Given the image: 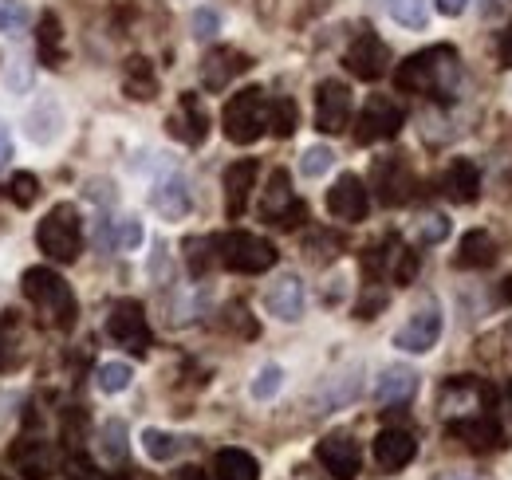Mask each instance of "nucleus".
<instances>
[{
  "label": "nucleus",
  "mask_w": 512,
  "mask_h": 480,
  "mask_svg": "<svg viewBox=\"0 0 512 480\" xmlns=\"http://www.w3.org/2000/svg\"><path fill=\"white\" fill-rule=\"evenodd\" d=\"M457 79H461V67H457V52L449 44L422 48V52L406 56L394 71V87L402 95H430V99H453Z\"/></svg>",
  "instance_id": "obj_1"
},
{
  "label": "nucleus",
  "mask_w": 512,
  "mask_h": 480,
  "mask_svg": "<svg viewBox=\"0 0 512 480\" xmlns=\"http://www.w3.org/2000/svg\"><path fill=\"white\" fill-rule=\"evenodd\" d=\"M20 288H24V296L28 303L40 311V319L48 323V327H56V331H67V327H75V315H79V307H75V292H71V284H67L60 272H52V268H28L24 276H20Z\"/></svg>",
  "instance_id": "obj_2"
},
{
  "label": "nucleus",
  "mask_w": 512,
  "mask_h": 480,
  "mask_svg": "<svg viewBox=\"0 0 512 480\" xmlns=\"http://www.w3.org/2000/svg\"><path fill=\"white\" fill-rule=\"evenodd\" d=\"M36 244L48 260L56 264H75L79 252H83V221H79V209L71 201H60L44 213V221L36 225Z\"/></svg>",
  "instance_id": "obj_3"
},
{
  "label": "nucleus",
  "mask_w": 512,
  "mask_h": 480,
  "mask_svg": "<svg viewBox=\"0 0 512 480\" xmlns=\"http://www.w3.org/2000/svg\"><path fill=\"white\" fill-rule=\"evenodd\" d=\"M221 126H225V138L237 142V146H253L256 138L268 130V99L260 87H245L237 91L225 111H221Z\"/></svg>",
  "instance_id": "obj_4"
},
{
  "label": "nucleus",
  "mask_w": 512,
  "mask_h": 480,
  "mask_svg": "<svg viewBox=\"0 0 512 480\" xmlns=\"http://www.w3.org/2000/svg\"><path fill=\"white\" fill-rule=\"evenodd\" d=\"M213 252H217V260H221L229 272H245V276H260V272H268V268L276 264V248L264 237L241 233V229L213 237Z\"/></svg>",
  "instance_id": "obj_5"
},
{
  "label": "nucleus",
  "mask_w": 512,
  "mask_h": 480,
  "mask_svg": "<svg viewBox=\"0 0 512 480\" xmlns=\"http://www.w3.org/2000/svg\"><path fill=\"white\" fill-rule=\"evenodd\" d=\"M402 107L390 99V95H371L367 107L359 111V122H355V142L359 146H375V142H390L398 130H402Z\"/></svg>",
  "instance_id": "obj_6"
},
{
  "label": "nucleus",
  "mask_w": 512,
  "mask_h": 480,
  "mask_svg": "<svg viewBox=\"0 0 512 480\" xmlns=\"http://www.w3.org/2000/svg\"><path fill=\"white\" fill-rule=\"evenodd\" d=\"M107 335L130 351V355H146L150 351V323L138 300H119L107 315Z\"/></svg>",
  "instance_id": "obj_7"
},
{
  "label": "nucleus",
  "mask_w": 512,
  "mask_h": 480,
  "mask_svg": "<svg viewBox=\"0 0 512 480\" xmlns=\"http://www.w3.org/2000/svg\"><path fill=\"white\" fill-rule=\"evenodd\" d=\"M260 217L272 221V225H280V229H292V225H300L308 217L304 201H296V193H292L288 170H272L268 189H264V201H260Z\"/></svg>",
  "instance_id": "obj_8"
},
{
  "label": "nucleus",
  "mask_w": 512,
  "mask_h": 480,
  "mask_svg": "<svg viewBox=\"0 0 512 480\" xmlns=\"http://www.w3.org/2000/svg\"><path fill=\"white\" fill-rule=\"evenodd\" d=\"M351 126V91L339 79H323L316 87V130L320 134H343Z\"/></svg>",
  "instance_id": "obj_9"
},
{
  "label": "nucleus",
  "mask_w": 512,
  "mask_h": 480,
  "mask_svg": "<svg viewBox=\"0 0 512 480\" xmlns=\"http://www.w3.org/2000/svg\"><path fill=\"white\" fill-rule=\"evenodd\" d=\"M316 457H320V465L335 480H355L363 473V449L347 433H327L316 445Z\"/></svg>",
  "instance_id": "obj_10"
},
{
  "label": "nucleus",
  "mask_w": 512,
  "mask_h": 480,
  "mask_svg": "<svg viewBox=\"0 0 512 480\" xmlns=\"http://www.w3.org/2000/svg\"><path fill=\"white\" fill-rule=\"evenodd\" d=\"M367 209H371V193H367L363 178L359 174H339V181L327 189V213L335 221L355 225V221L367 217Z\"/></svg>",
  "instance_id": "obj_11"
},
{
  "label": "nucleus",
  "mask_w": 512,
  "mask_h": 480,
  "mask_svg": "<svg viewBox=\"0 0 512 480\" xmlns=\"http://www.w3.org/2000/svg\"><path fill=\"white\" fill-rule=\"evenodd\" d=\"M442 339V311L430 303V307H422V311H414L402 327H398V335H394V347L398 351H410V355H426L434 343Z\"/></svg>",
  "instance_id": "obj_12"
},
{
  "label": "nucleus",
  "mask_w": 512,
  "mask_h": 480,
  "mask_svg": "<svg viewBox=\"0 0 512 480\" xmlns=\"http://www.w3.org/2000/svg\"><path fill=\"white\" fill-rule=\"evenodd\" d=\"M343 63H347V71H351V75H359V79L375 83V79H383L386 67H390V48H386L375 32H363V36L347 48Z\"/></svg>",
  "instance_id": "obj_13"
},
{
  "label": "nucleus",
  "mask_w": 512,
  "mask_h": 480,
  "mask_svg": "<svg viewBox=\"0 0 512 480\" xmlns=\"http://www.w3.org/2000/svg\"><path fill=\"white\" fill-rule=\"evenodd\" d=\"M449 433L461 441V445H469L473 453H493V449H501L505 445V429H501V421L497 414H473V418H461V421H449Z\"/></svg>",
  "instance_id": "obj_14"
},
{
  "label": "nucleus",
  "mask_w": 512,
  "mask_h": 480,
  "mask_svg": "<svg viewBox=\"0 0 512 480\" xmlns=\"http://www.w3.org/2000/svg\"><path fill=\"white\" fill-rule=\"evenodd\" d=\"M371 185H375V197L383 205H402L410 201V189H414V174L402 158H379L375 170H371Z\"/></svg>",
  "instance_id": "obj_15"
},
{
  "label": "nucleus",
  "mask_w": 512,
  "mask_h": 480,
  "mask_svg": "<svg viewBox=\"0 0 512 480\" xmlns=\"http://www.w3.org/2000/svg\"><path fill=\"white\" fill-rule=\"evenodd\" d=\"M253 67V60L245 56V52H237V48H213L205 63H201V83L209 87V91H225L237 75H245Z\"/></svg>",
  "instance_id": "obj_16"
},
{
  "label": "nucleus",
  "mask_w": 512,
  "mask_h": 480,
  "mask_svg": "<svg viewBox=\"0 0 512 480\" xmlns=\"http://www.w3.org/2000/svg\"><path fill=\"white\" fill-rule=\"evenodd\" d=\"M8 469L20 473L24 480H44L52 473V453L44 441L36 437H20L12 449H8Z\"/></svg>",
  "instance_id": "obj_17"
},
{
  "label": "nucleus",
  "mask_w": 512,
  "mask_h": 480,
  "mask_svg": "<svg viewBox=\"0 0 512 480\" xmlns=\"http://www.w3.org/2000/svg\"><path fill=\"white\" fill-rule=\"evenodd\" d=\"M414 453H418V441H414L410 429H383L375 437V461H379V469H386V473L406 469L414 461Z\"/></svg>",
  "instance_id": "obj_18"
},
{
  "label": "nucleus",
  "mask_w": 512,
  "mask_h": 480,
  "mask_svg": "<svg viewBox=\"0 0 512 480\" xmlns=\"http://www.w3.org/2000/svg\"><path fill=\"white\" fill-rule=\"evenodd\" d=\"M170 126V134L174 138H182L186 146H201L205 142V134H209V115H205V107H201V99L186 91L182 95V103H178V115L166 122Z\"/></svg>",
  "instance_id": "obj_19"
},
{
  "label": "nucleus",
  "mask_w": 512,
  "mask_h": 480,
  "mask_svg": "<svg viewBox=\"0 0 512 480\" xmlns=\"http://www.w3.org/2000/svg\"><path fill=\"white\" fill-rule=\"evenodd\" d=\"M253 185H256L253 158H241V162H233V166L225 170V213H229V221H237V217L245 213Z\"/></svg>",
  "instance_id": "obj_20"
},
{
  "label": "nucleus",
  "mask_w": 512,
  "mask_h": 480,
  "mask_svg": "<svg viewBox=\"0 0 512 480\" xmlns=\"http://www.w3.org/2000/svg\"><path fill=\"white\" fill-rule=\"evenodd\" d=\"M264 307H268L276 319L296 323V319L304 315V284H300V276H280V280L264 292Z\"/></svg>",
  "instance_id": "obj_21"
},
{
  "label": "nucleus",
  "mask_w": 512,
  "mask_h": 480,
  "mask_svg": "<svg viewBox=\"0 0 512 480\" xmlns=\"http://www.w3.org/2000/svg\"><path fill=\"white\" fill-rule=\"evenodd\" d=\"M150 205H154L166 221H182V217L190 213V189H186V178H182V174L162 178L158 185H154V193H150Z\"/></svg>",
  "instance_id": "obj_22"
},
{
  "label": "nucleus",
  "mask_w": 512,
  "mask_h": 480,
  "mask_svg": "<svg viewBox=\"0 0 512 480\" xmlns=\"http://www.w3.org/2000/svg\"><path fill=\"white\" fill-rule=\"evenodd\" d=\"M442 189H446V197L453 205H473L477 197H481V174H477V166L473 162H453L446 170V178H442Z\"/></svg>",
  "instance_id": "obj_23"
},
{
  "label": "nucleus",
  "mask_w": 512,
  "mask_h": 480,
  "mask_svg": "<svg viewBox=\"0 0 512 480\" xmlns=\"http://www.w3.org/2000/svg\"><path fill=\"white\" fill-rule=\"evenodd\" d=\"M414 390H418V374H414L410 366H390V370H383V378L375 382V398H379L383 406H402V402H410Z\"/></svg>",
  "instance_id": "obj_24"
},
{
  "label": "nucleus",
  "mask_w": 512,
  "mask_h": 480,
  "mask_svg": "<svg viewBox=\"0 0 512 480\" xmlns=\"http://www.w3.org/2000/svg\"><path fill=\"white\" fill-rule=\"evenodd\" d=\"M497 260V244L485 229H473L461 237V248H457V268H489Z\"/></svg>",
  "instance_id": "obj_25"
},
{
  "label": "nucleus",
  "mask_w": 512,
  "mask_h": 480,
  "mask_svg": "<svg viewBox=\"0 0 512 480\" xmlns=\"http://www.w3.org/2000/svg\"><path fill=\"white\" fill-rule=\"evenodd\" d=\"M213 477L217 480H260V465L245 449H221L213 457Z\"/></svg>",
  "instance_id": "obj_26"
},
{
  "label": "nucleus",
  "mask_w": 512,
  "mask_h": 480,
  "mask_svg": "<svg viewBox=\"0 0 512 480\" xmlns=\"http://www.w3.org/2000/svg\"><path fill=\"white\" fill-rule=\"evenodd\" d=\"M36 40H40V60H44V67H64V60H67L64 28H60V16H56V12H44V16H40Z\"/></svg>",
  "instance_id": "obj_27"
},
{
  "label": "nucleus",
  "mask_w": 512,
  "mask_h": 480,
  "mask_svg": "<svg viewBox=\"0 0 512 480\" xmlns=\"http://www.w3.org/2000/svg\"><path fill=\"white\" fill-rule=\"evenodd\" d=\"M123 87H127L130 99H154L158 95V79H154V67L146 56H130L127 67H123Z\"/></svg>",
  "instance_id": "obj_28"
},
{
  "label": "nucleus",
  "mask_w": 512,
  "mask_h": 480,
  "mask_svg": "<svg viewBox=\"0 0 512 480\" xmlns=\"http://www.w3.org/2000/svg\"><path fill=\"white\" fill-rule=\"evenodd\" d=\"M355 394H359V366H355L351 374H335V378H327L320 390V398H316V406H320V414H327V410L347 406Z\"/></svg>",
  "instance_id": "obj_29"
},
{
  "label": "nucleus",
  "mask_w": 512,
  "mask_h": 480,
  "mask_svg": "<svg viewBox=\"0 0 512 480\" xmlns=\"http://www.w3.org/2000/svg\"><path fill=\"white\" fill-rule=\"evenodd\" d=\"M296 126H300V107H296V99H276V103H268V130H272L276 138H292Z\"/></svg>",
  "instance_id": "obj_30"
},
{
  "label": "nucleus",
  "mask_w": 512,
  "mask_h": 480,
  "mask_svg": "<svg viewBox=\"0 0 512 480\" xmlns=\"http://www.w3.org/2000/svg\"><path fill=\"white\" fill-rule=\"evenodd\" d=\"M32 24V12L20 4V0H0V36H12L20 40Z\"/></svg>",
  "instance_id": "obj_31"
},
{
  "label": "nucleus",
  "mask_w": 512,
  "mask_h": 480,
  "mask_svg": "<svg viewBox=\"0 0 512 480\" xmlns=\"http://www.w3.org/2000/svg\"><path fill=\"white\" fill-rule=\"evenodd\" d=\"M142 449H146V457L150 461H170V457H178V437L174 433H162V429H146L142 433Z\"/></svg>",
  "instance_id": "obj_32"
},
{
  "label": "nucleus",
  "mask_w": 512,
  "mask_h": 480,
  "mask_svg": "<svg viewBox=\"0 0 512 480\" xmlns=\"http://www.w3.org/2000/svg\"><path fill=\"white\" fill-rule=\"evenodd\" d=\"M390 16H394L402 28H426L430 0H390Z\"/></svg>",
  "instance_id": "obj_33"
},
{
  "label": "nucleus",
  "mask_w": 512,
  "mask_h": 480,
  "mask_svg": "<svg viewBox=\"0 0 512 480\" xmlns=\"http://www.w3.org/2000/svg\"><path fill=\"white\" fill-rule=\"evenodd\" d=\"M95 382H99L103 394H123L130 386V366L127 362H103L99 374H95Z\"/></svg>",
  "instance_id": "obj_34"
},
{
  "label": "nucleus",
  "mask_w": 512,
  "mask_h": 480,
  "mask_svg": "<svg viewBox=\"0 0 512 480\" xmlns=\"http://www.w3.org/2000/svg\"><path fill=\"white\" fill-rule=\"evenodd\" d=\"M99 449H103L107 461H123V457H127V425L119 418L103 425V445H99Z\"/></svg>",
  "instance_id": "obj_35"
},
{
  "label": "nucleus",
  "mask_w": 512,
  "mask_h": 480,
  "mask_svg": "<svg viewBox=\"0 0 512 480\" xmlns=\"http://www.w3.org/2000/svg\"><path fill=\"white\" fill-rule=\"evenodd\" d=\"M36 193H40V181H36V174H28V170L12 174V181H8V197H12L20 209H28V205L36 201Z\"/></svg>",
  "instance_id": "obj_36"
},
{
  "label": "nucleus",
  "mask_w": 512,
  "mask_h": 480,
  "mask_svg": "<svg viewBox=\"0 0 512 480\" xmlns=\"http://www.w3.org/2000/svg\"><path fill=\"white\" fill-rule=\"evenodd\" d=\"M280 386H284V370L280 366H264L253 378V398L256 402H268V398L280 394Z\"/></svg>",
  "instance_id": "obj_37"
},
{
  "label": "nucleus",
  "mask_w": 512,
  "mask_h": 480,
  "mask_svg": "<svg viewBox=\"0 0 512 480\" xmlns=\"http://www.w3.org/2000/svg\"><path fill=\"white\" fill-rule=\"evenodd\" d=\"M331 162H335V154H331L327 146H312V150L300 158V174H304V178H323V174L331 170Z\"/></svg>",
  "instance_id": "obj_38"
},
{
  "label": "nucleus",
  "mask_w": 512,
  "mask_h": 480,
  "mask_svg": "<svg viewBox=\"0 0 512 480\" xmlns=\"http://www.w3.org/2000/svg\"><path fill=\"white\" fill-rule=\"evenodd\" d=\"M418 276V252L414 248H398V260H394V284H414Z\"/></svg>",
  "instance_id": "obj_39"
},
{
  "label": "nucleus",
  "mask_w": 512,
  "mask_h": 480,
  "mask_svg": "<svg viewBox=\"0 0 512 480\" xmlns=\"http://www.w3.org/2000/svg\"><path fill=\"white\" fill-rule=\"evenodd\" d=\"M217 28H221V20H217L213 8H197V12H193V36H197V40H213Z\"/></svg>",
  "instance_id": "obj_40"
},
{
  "label": "nucleus",
  "mask_w": 512,
  "mask_h": 480,
  "mask_svg": "<svg viewBox=\"0 0 512 480\" xmlns=\"http://www.w3.org/2000/svg\"><path fill=\"white\" fill-rule=\"evenodd\" d=\"M64 473L71 480H99V469H95V465H91V461H87L79 449H75V453L64 461Z\"/></svg>",
  "instance_id": "obj_41"
},
{
  "label": "nucleus",
  "mask_w": 512,
  "mask_h": 480,
  "mask_svg": "<svg viewBox=\"0 0 512 480\" xmlns=\"http://www.w3.org/2000/svg\"><path fill=\"white\" fill-rule=\"evenodd\" d=\"M449 233V221L446 217H426V225H422V244H438V240H446Z\"/></svg>",
  "instance_id": "obj_42"
},
{
  "label": "nucleus",
  "mask_w": 512,
  "mask_h": 480,
  "mask_svg": "<svg viewBox=\"0 0 512 480\" xmlns=\"http://www.w3.org/2000/svg\"><path fill=\"white\" fill-rule=\"evenodd\" d=\"M115 244H119V248H138V244H142V225H138V221H119V237H115Z\"/></svg>",
  "instance_id": "obj_43"
},
{
  "label": "nucleus",
  "mask_w": 512,
  "mask_h": 480,
  "mask_svg": "<svg viewBox=\"0 0 512 480\" xmlns=\"http://www.w3.org/2000/svg\"><path fill=\"white\" fill-rule=\"evenodd\" d=\"M229 327H237L241 335H256V323L249 319V307L233 303V307H229Z\"/></svg>",
  "instance_id": "obj_44"
},
{
  "label": "nucleus",
  "mask_w": 512,
  "mask_h": 480,
  "mask_svg": "<svg viewBox=\"0 0 512 480\" xmlns=\"http://www.w3.org/2000/svg\"><path fill=\"white\" fill-rule=\"evenodd\" d=\"M434 8H438L442 16H461V12L469 8V0H434Z\"/></svg>",
  "instance_id": "obj_45"
},
{
  "label": "nucleus",
  "mask_w": 512,
  "mask_h": 480,
  "mask_svg": "<svg viewBox=\"0 0 512 480\" xmlns=\"http://www.w3.org/2000/svg\"><path fill=\"white\" fill-rule=\"evenodd\" d=\"M497 52H501V63L505 67H512V24L501 32V44H497Z\"/></svg>",
  "instance_id": "obj_46"
},
{
  "label": "nucleus",
  "mask_w": 512,
  "mask_h": 480,
  "mask_svg": "<svg viewBox=\"0 0 512 480\" xmlns=\"http://www.w3.org/2000/svg\"><path fill=\"white\" fill-rule=\"evenodd\" d=\"M12 158V134H8V126H4V119H0V166Z\"/></svg>",
  "instance_id": "obj_47"
},
{
  "label": "nucleus",
  "mask_w": 512,
  "mask_h": 480,
  "mask_svg": "<svg viewBox=\"0 0 512 480\" xmlns=\"http://www.w3.org/2000/svg\"><path fill=\"white\" fill-rule=\"evenodd\" d=\"M8 362H12V343H8V331L0 323V370H8Z\"/></svg>",
  "instance_id": "obj_48"
},
{
  "label": "nucleus",
  "mask_w": 512,
  "mask_h": 480,
  "mask_svg": "<svg viewBox=\"0 0 512 480\" xmlns=\"http://www.w3.org/2000/svg\"><path fill=\"white\" fill-rule=\"evenodd\" d=\"M174 480H209V477H205L197 465H186V469H178V473H174Z\"/></svg>",
  "instance_id": "obj_49"
},
{
  "label": "nucleus",
  "mask_w": 512,
  "mask_h": 480,
  "mask_svg": "<svg viewBox=\"0 0 512 480\" xmlns=\"http://www.w3.org/2000/svg\"><path fill=\"white\" fill-rule=\"evenodd\" d=\"M497 300H501V303H512V276H505V284H501V292H497Z\"/></svg>",
  "instance_id": "obj_50"
},
{
  "label": "nucleus",
  "mask_w": 512,
  "mask_h": 480,
  "mask_svg": "<svg viewBox=\"0 0 512 480\" xmlns=\"http://www.w3.org/2000/svg\"><path fill=\"white\" fill-rule=\"evenodd\" d=\"M446 480H473V477H446Z\"/></svg>",
  "instance_id": "obj_51"
},
{
  "label": "nucleus",
  "mask_w": 512,
  "mask_h": 480,
  "mask_svg": "<svg viewBox=\"0 0 512 480\" xmlns=\"http://www.w3.org/2000/svg\"><path fill=\"white\" fill-rule=\"evenodd\" d=\"M509 406H512V382H509Z\"/></svg>",
  "instance_id": "obj_52"
},
{
  "label": "nucleus",
  "mask_w": 512,
  "mask_h": 480,
  "mask_svg": "<svg viewBox=\"0 0 512 480\" xmlns=\"http://www.w3.org/2000/svg\"><path fill=\"white\" fill-rule=\"evenodd\" d=\"M107 480H130V477H107Z\"/></svg>",
  "instance_id": "obj_53"
},
{
  "label": "nucleus",
  "mask_w": 512,
  "mask_h": 480,
  "mask_svg": "<svg viewBox=\"0 0 512 480\" xmlns=\"http://www.w3.org/2000/svg\"><path fill=\"white\" fill-rule=\"evenodd\" d=\"M0 480H8V477H0Z\"/></svg>",
  "instance_id": "obj_54"
}]
</instances>
